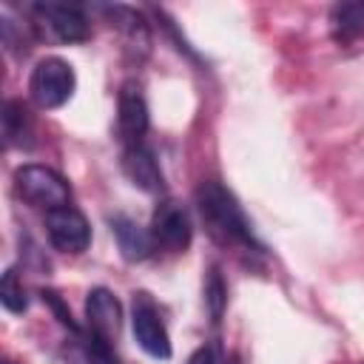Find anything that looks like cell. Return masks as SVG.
Masks as SVG:
<instances>
[{
	"mask_svg": "<svg viewBox=\"0 0 364 364\" xmlns=\"http://www.w3.org/2000/svg\"><path fill=\"white\" fill-rule=\"evenodd\" d=\"M111 230H114L117 245H119V250H122V256L128 262H142V259H148L154 253L151 230L139 228L131 216H125V213L111 216Z\"/></svg>",
	"mask_w": 364,
	"mask_h": 364,
	"instance_id": "cell-11",
	"label": "cell"
},
{
	"mask_svg": "<svg viewBox=\"0 0 364 364\" xmlns=\"http://www.w3.org/2000/svg\"><path fill=\"white\" fill-rule=\"evenodd\" d=\"M131 330L136 344L151 355V358H171V336L168 327L148 293L134 296V310H131Z\"/></svg>",
	"mask_w": 364,
	"mask_h": 364,
	"instance_id": "cell-4",
	"label": "cell"
},
{
	"mask_svg": "<svg viewBox=\"0 0 364 364\" xmlns=\"http://www.w3.org/2000/svg\"><path fill=\"white\" fill-rule=\"evenodd\" d=\"M151 239H154V247L159 250H168V253H185L191 239H193V228H191V216L188 210L173 202V199H165L156 205L154 216H151Z\"/></svg>",
	"mask_w": 364,
	"mask_h": 364,
	"instance_id": "cell-6",
	"label": "cell"
},
{
	"mask_svg": "<svg viewBox=\"0 0 364 364\" xmlns=\"http://www.w3.org/2000/svg\"><path fill=\"white\" fill-rule=\"evenodd\" d=\"M333 31L338 40H353L358 34H364V3H344L336 6L330 14Z\"/></svg>",
	"mask_w": 364,
	"mask_h": 364,
	"instance_id": "cell-13",
	"label": "cell"
},
{
	"mask_svg": "<svg viewBox=\"0 0 364 364\" xmlns=\"http://www.w3.org/2000/svg\"><path fill=\"white\" fill-rule=\"evenodd\" d=\"M188 364H225L222 347H219V344H202V347L188 358Z\"/></svg>",
	"mask_w": 364,
	"mask_h": 364,
	"instance_id": "cell-17",
	"label": "cell"
},
{
	"mask_svg": "<svg viewBox=\"0 0 364 364\" xmlns=\"http://www.w3.org/2000/svg\"><path fill=\"white\" fill-rule=\"evenodd\" d=\"M0 301L9 313H23L28 307V299H26V290H23V282L17 279V270H6L3 273V282H0Z\"/></svg>",
	"mask_w": 364,
	"mask_h": 364,
	"instance_id": "cell-15",
	"label": "cell"
},
{
	"mask_svg": "<svg viewBox=\"0 0 364 364\" xmlns=\"http://www.w3.org/2000/svg\"><path fill=\"white\" fill-rule=\"evenodd\" d=\"M196 208L205 222V230L210 239L222 247L239 250V253H259L262 245L253 236L250 219L245 216L239 199L219 182V179H205L196 188Z\"/></svg>",
	"mask_w": 364,
	"mask_h": 364,
	"instance_id": "cell-1",
	"label": "cell"
},
{
	"mask_svg": "<svg viewBox=\"0 0 364 364\" xmlns=\"http://www.w3.org/2000/svg\"><path fill=\"white\" fill-rule=\"evenodd\" d=\"M3 364H11V361H3Z\"/></svg>",
	"mask_w": 364,
	"mask_h": 364,
	"instance_id": "cell-19",
	"label": "cell"
},
{
	"mask_svg": "<svg viewBox=\"0 0 364 364\" xmlns=\"http://www.w3.org/2000/svg\"><path fill=\"white\" fill-rule=\"evenodd\" d=\"M85 318H88V336L102 341H117L119 324H122V307L117 296L105 287H94L85 299Z\"/></svg>",
	"mask_w": 364,
	"mask_h": 364,
	"instance_id": "cell-9",
	"label": "cell"
},
{
	"mask_svg": "<svg viewBox=\"0 0 364 364\" xmlns=\"http://www.w3.org/2000/svg\"><path fill=\"white\" fill-rule=\"evenodd\" d=\"M117 128L122 136V145H134V142H145V131H148V102L142 97V88L128 80L122 82L119 94H117Z\"/></svg>",
	"mask_w": 364,
	"mask_h": 364,
	"instance_id": "cell-8",
	"label": "cell"
},
{
	"mask_svg": "<svg viewBox=\"0 0 364 364\" xmlns=\"http://www.w3.org/2000/svg\"><path fill=\"white\" fill-rule=\"evenodd\" d=\"M46 233H48V242L63 253H82L91 245V225L74 205L48 210Z\"/></svg>",
	"mask_w": 364,
	"mask_h": 364,
	"instance_id": "cell-7",
	"label": "cell"
},
{
	"mask_svg": "<svg viewBox=\"0 0 364 364\" xmlns=\"http://www.w3.org/2000/svg\"><path fill=\"white\" fill-rule=\"evenodd\" d=\"M14 191L31 208H46V213L71 202L68 182L46 165H20L14 171Z\"/></svg>",
	"mask_w": 364,
	"mask_h": 364,
	"instance_id": "cell-3",
	"label": "cell"
},
{
	"mask_svg": "<svg viewBox=\"0 0 364 364\" xmlns=\"http://www.w3.org/2000/svg\"><path fill=\"white\" fill-rule=\"evenodd\" d=\"M31 14L60 43H82V40L91 37L88 14L77 3H54V0H46V3H34L31 6Z\"/></svg>",
	"mask_w": 364,
	"mask_h": 364,
	"instance_id": "cell-5",
	"label": "cell"
},
{
	"mask_svg": "<svg viewBox=\"0 0 364 364\" xmlns=\"http://www.w3.org/2000/svg\"><path fill=\"white\" fill-rule=\"evenodd\" d=\"M122 171H125V176H128L139 191L159 193V191L165 188L162 168H159L154 151H151L145 142H134V145H125V148H122Z\"/></svg>",
	"mask_w": 364,
	"mask_h": 364,
	"instance_id": "cell-10",
	"label": "cell"
},
{
	"mask_svg": "<svg viewBox=\"0 0 364 364\" xmlns=\"http://www.w3.org/2000/svg\"><path fill=\"white\" fill-rule=\"evenodd\" d=\"M225 301H228V287L222 282V273L216 267H210L208 270V282H205V304H208L213 321H219V316L225 310Z\"/></svg>",
	"mask_w": 364,
	"mask_h": 364,
	"instance_id": "cell-16",
	"label": "cell"
},
{
	"mask_svg": "<svg viewBox=\"0 0 364 364\" xmlns=\"http://www.w3.org/2000/svg\"><path fill=\"white\" fill-rule=\"evenodd\" d=\"M77 88V74L71 68V63H65L63 57H43L28 77V94L34 100V105L51 111L60 108L71 100Z\"/></svg>",
	"mask_w": 364,
	"mask_h": 364,
	"instance_id": "cell-2",
	"label": "cell"
},
{
	"mask_svg": "<svg viewBox=\"0 0 364 364\" xmlns=\"http://www.w3.org/2000/svg\"><path fill=\"white\" fill-rule=\"evenodd\" d=\"M102 11L111 17V23H114L117 28H122V31L128 34L131 43H139L142 48L148 46V28H145V20H142L134 9H128V6H105Z\"/></svg>",
	"mask_w": 364,
	"mask_h": 364,
	"instance_id": "cell-14",
	"label": "cell"
},
{
	"mask_svg": "<svg viewBox=\"0 0 364 364\" xmlns=\"http://www.w3.org/2000/svg\"><path fill=\"white\" fill-rule=\"evenodd\" d=\"M43 301H48V304H51V310L57 313L60 324H65L68 330H74V333H77V321L71 318V310H65V304L57 299V293H54V290H43Z\"/></svg>",
	"mask_w": 364,
	"mask_h": 364,
	"instance_id": "cell-18",
	"label": "cell"
},
{
	"mask_svg": "<svg viewBox=\"0 0 364 364\" xmlns=\"http://www.w3.org/2000/svg\"><path fill=\"white\" fill-rule=\"evenodd\" d=\"M31 134H34V125H31V117H28L26 105L17 102V100H6L3 102V136H6V145L9 148H28L31 145Z\"/></svg>",
	"mask_w": 364,
	"mask_h": 364,
	"instance_id": "cell-12",
	"label": "cell"
}]
</instances>
